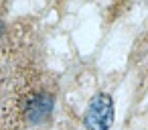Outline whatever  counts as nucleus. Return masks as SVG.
<instances>
[{
  "label": "nucleus",
  "mask_w": 148,
  "mask_h": 130,
  "mask_svg": "<svg viewBox=\"0 0 148 130\" xmlns=\"http://www.w3.org/2000/svg\"><path fill=\"white\" fill-rule=\"evenodd\" d=\"M0 33H2V25H0Z\"/></svg>",
  "instance_id": "nucleus-3"
},
{
  "label": "nucleus",
  "mask_w": 148,
  "mask_h": 130,
  "mask_svg": "<svg viewBox=\"0 0 148 130\" xmlns=\"http://www.w3.org/2000/svg\"><path fill=\"white\" fill-rule=\"evenodd\" d=\"M83 124L87 130H110L114 124V100L110 94H95L83 114Z\"/></svg>",
  "instance_id": "nucleus-1"
},
{
  "label": "nucleus",
  "mask_w": 148,
  "mask_h": 130,
  "mask_svg": "<svg viewBox=\"0 0 148 130\" xmlns=\"http://www.w3.org/2000/svg\"><path fill=\"white\" fill-rule=\"evenodd\" d=\"M55 106V98L49 94H37L27 102V114L33 122H43Z\"/></svg>",
  "instance_id": "nucleus-2"
}]
</instances>
